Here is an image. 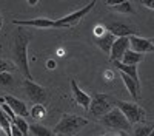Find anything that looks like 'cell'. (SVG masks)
Wrapping results in <instances>:
<instances>
[{
  "instance_id": "4dcf8cb0",
  "label": "cell",
  "mask_w": 154,
  "mask_h": 136,
  "mask_svg": "<svg viewBox=\"0 0 154 136\" xmlns=\"http://www.w3.org/2000/svg\"><path fill=\"white\" fill-rule=\"evenodd\" d=\"M2 25H3V19H2V14H0V28H2Z\"/></svg>"
},
{
  "instance_id": "e0dca14e",
  "label": "cell",
  "mask_w": 154,
  "mask_h": 136,
  "mask_svg": "<svg viewBox=\"0 0 154 136\" xmlns=\"http://www.w3.org/2000/svg\"><path fill=\"white\" fill-rule=\"evenodd\" d=\"M142 60H143V54L142 53H137V51H133V49H128L120 62H123V64H126V65H137Z\"/></svg>"
},
{
  "instance_id": "277c9868",
  "label": "cell",
  "mask_w": 154,
  "mask_h": 136,
  "mask_svg": "<svg viewBox=\"0 0 154 136\" xmlns=\"http://www.w3.org/2000/svg\"><path fill=\"white\" fill-rule=\"evenodd\" d=\"M114 105L117 107L122 113L125 115V118L130 121L131 124H137L142 122L145 118V110L137 105L136 102H126V101H116Z\"/></svg>"
},
{
  "instance_id": "4316f807",
  "label": "cell",
  "mask_w": 154,
  "mask_h": 136,
  "mask_svg": "<svg viewBox=\"0 0 154 136\" xmlns=\"http://www.w3.org/2000/svg\"><path fill=\"white\" fill-rule=\"evenodd\" d=\"M123 2H125V0H106V5L111 6V8H114V6H117V5H120Z\"/></svg>"
},
{
  "instance_id": "ba28073f",
  "label": "cell",
  "mask_w": 154,
  "mask_h": 136,
  "mask_svg": "<svg viewBox=\"0 0 154 136\" xmlns=\"http://www.w3.org/2000/svg\"><path fill=\"white\" fill-rule=\"evenodd\" d=\"M130 49V37H117L116 42L112 43L111 53H109V59L112 62L116 60H122V57L125 56V53Z\"/></svg>"
},
{
  "instance_id": "5b68a950",
  "label": "cell",
  "mask_w": 154,
  "mask_h": 136,
  "mask_svg": "<svg viewBox=\"0 0 154 136\" xmlns=\"http://www.w3.org/2000/svg\"><path fill=\"white\" fill-rule=\"evenodd\" d=\"M96 5V0H91L86 6L80 8V9H77L74 12H71V14L65 16V17H62L59 20H56V28H69V27H74L75 23H79L89 11H91Z\"/></svg>"
},
{
  "instance_id": "ac0fdd59",
  "label": "cell",
  "mask_w": 154,
  "mask_h": 136,
  "mask_svg": "<svg viewBox=\"0 0 154 136\" xmlns=\"http://www.w3.org/2000/svg\"><path fill=\"white\" fill-rule=\"evenodd\" d=\"M29 134L32 136H56L54 130H49L48 127L42 125V124H31L29 125Z\"/></svg>"
},
{
  "instance_id": "e575fe53",
  "label": "cell",
  "mask_w": 154,
  "mask_h": 136,
  "mask_svg": "<svg viewBox=\"0 0 154 136\" xmlns=\"http://www.w3.org/2000/svg\"><path fill=\"white\" fill-rule=\"evenodd\" d=\"M0 134H2V128H0Z\"/></svg>"
},
{
  "instance_id": "ffe728a7",
  "label": "cell",
  "mask_w": 154,
  "mask_h": 136,
  "mask_svg": "<svg viewBox=\"0 0 154 136\" xmlns=\"http://www.w3.org/2000/svg\"><path fill=\"white\" fill-rule=\"evenodd\" d=\"M29 115H31L34 119H42V118H45V115H46V107L42 105V104H35V105L31 108Z\"/></svg>"
},
{
  "instance_id": "30bf717a",
  "label": "cell",
  "mask_w": 154,
  "mask_h": 136,
  "mask_svg": "<svg viewBox=\"0 0 154 136\" xmlns=\"http://www.w3.org/2000/svg\"><path fill=\"white\" fill-rule=\"evenodd\" d=\"M14 25H20V27H34V28H56V20L51 19H45V17H37V19H31V20H14Z\"/></svg>"
},
{
  "instance_id": "603a6c76",
  "label": "cell",
  "mask_w": 154,
  "mask_h": 136,
  "mask_svg": "<svg viewBox=\"0 0 154 136\" xmlns=\"http://www.w3.org/2000/svg\"><path fill=\"white\" fill-rule=\"evenodd\" d=\"M112 9L117 11V12H123V14H131V12H134L133 5L128 2V0H125L123 3H120V5H117V6H114Z\"/></svg>"
},
{
  "instance_id": "9a60e30c",
  "label": "cell",
  "mask_w": 154,
  "mask_h": 136,
  "mask_svg": "<svg viewBox=\"0 0 154 136\" xmlns=\"http://www.w3.org/2000/svg\"><path fill=\"white\" fill-rule=\"evenodd\" d=\"M116 39H117V37H116L114 34H111L109 31H106L103 36L97 37V43H99V48H100L103 53L109 54V53H111V48H112V43L116 42Z\"/></svg>"
},
{
  "instance_id": "d6a6232c",
  "label": "cell",
  "mask_w": 154,
  "mask_h": 136,
  "mask_svg": "<svg viewBox=\"0 0 154 136\" xmlns=\"http://www.w3.org/2000/svg\"><path fill=\"white\" fill-rule=\"evenodd\" d=\"M149 136H154V128L151 130V133H149Z\"/></svg>"
},
{
  "instance_id": "f1b7e54d",
  "label": "cell",
  "mask_w": 154,
  "mask_h": 136,
  "mask_svg": "<svg viewBox=\"0 0 154 136\" xmlns=\"http://www.w3.org/2000/svg\"><path fill=\"white\" fill-rule=\"evenodd\" d=\"M26 2H28V3L32 6V5H35V3H37V0H26Z\"/></svg>"
},
{
  "instance_id": "7402d4cb",
  "label": "cell",
  "mask_w": 154,
  "mask_h": 136,
  "mask_svg": "<svg viewBox=\"0 0 154 136\" xmlns=\"http://www.w3.org/2000/svg\"><path fill=\"white\" fill-rule=\"evenodd\" d=\"M14 84V77L9 71H5V73H0V85L2 87H12Z\"/></svg>"
},
{
  "instance_id": "4fadbf2b",
  "label": "cell",
  "mask_w": 154,
  "mask_h": 136,
  "mask_svg": "<svg viewBox=\"0 0 154 136\" xmlns=\"http://www.w3.org/2000/svg\"><path fill=\"white\" fill-rule=\"evenodd\" d=\"M3 99H5V102L12 108V111H14L17 116H22V118H28L29 116V110H28L26 104H25L23 101H20V99H17L14 96H9V94L5 96Z\"/></svg>"
},
{
  "instance_id": "52a82bcc",
  "label": "cell",
  "mask_w": 154,
  "mask_h": 136,
  "mask_svg": "<svg viewBox=\"0 0 154 136\" xmlns=\"http://www.w3.org/2000/svg\"><path fill=\"white\" fill-rule=\"evenodd\" d=\"M23 90H25V94L28 96V99L32 101L34 104H43L46 101V91H45V88L40 87L38 84L32 82V79H25Z\"/></svg>"
},
{
  "instance_id": "6da1fadb",
  "label": "cell",
  "mask_w": 154,
  "mask_h": 136,
  "mask_svg": "<svg viewBox=\"0 0 154 136\" xmlns=\"http://www.w3.org/2000/svg\"><path fill=\"white\" fill-rule=\"evenodd\" d=\"M29 34L20 31L14 40V48H12V57H14V64L20 70L26 79H32L29 65H28V42H29Z\"/></svg>"
},
{
  "instance_id": "1f68e13d",
  "label": "cell",
  "mask_w": 154,
  "mask_h": 136,
  "mask_svg": "<svg viewBox=\"0 0 154 136\" xmlns=\"http://www.w3.org/2000/svg\"><path fill=\"white\" fill-rule=\"evenodd\" d=\"M103 136H119V133L117 134H103Z\"/></svg>"
},
{
  "instance_id": "8992f818",
  "label": "cell",
  "mask_w": 154,
  "mask_h": 136,
  "mask_svg": "<svg viewBox=\"0 0 154 136\" xmlns=\"http://www.w3.org/2000/svg\"><path fill=\"white\" fill-rule=\"evenodd\" d=\"M114 107L111 105V97L109 96H105V94H94L91 97V105H89V111L97 116V118H102L103 115H106L109 110H112Z\"/></svg>"
},
{
  "instance_id": "44dd1931",
  "label": "cell",
  "mask_w": 154,
  "mask_h": 136,
  "mask_svg": "<svg viewBox=\"0 0 154 136\" xmlns=\"http://www.w3.org/2000/svg\"><path fill=\"white\" fill-rule=\"evenodd\" d=\"M14 124L19 127V130L23 133V136H28V134H29V124L26 122V119H25V118H22V116H16Z\"/></svg>"
},
{
  "instance_id": "d4e9b609",
  "label": "cell",
  "mask_w": 154,
  "mask_h": 136,
  "mask_svg": "<svg viewBox=\"0 0 154 136\" xmlns=\"http://www.w3.org/2000/svg\"><path fill=\"white\" fill-rule=\"evenodd\" d=\"M11 134H12V136H23V133L19 130V127L16 125L14 122L11 124Z\"/></svg>"
},
{
  "instance_id": "f546056e",
  "label": "cell",
  "mask_w": 154,
  "mask_h": 136,
  "mask_svg": "<svg viewBox=\"0 0 154 136\" xmlns=\"http://www.w3.org/2000/svg\"><path fill=\"white\" fill-rule=\"evenodd\" d=\"M119 136H128V131H119Z\"/></svg>"
},
{
  "instance_id": "cb8c5ba5",
  "label": "cell",
  "mask_w": 154,
  "mask_h": 136,
  "mask_svg": "<svg viewBox=\"0 0 154 136\" xmlns=\"http://www.w3.org/2000/svg\"><path fill=\"white\" fill-rule=\"evenodd\" d=\"M14 68H12V64L8 60H3L0 59V73H5V71H12Z\"/></svg>"
},
{
  "instance_id": "d6986e66",
  "label": "cell",
  "mask_w": 154,
  "mask_h": 136,
  "mask_svg": "<svg viewBox=\"0 0 154 136\" xmlns=\"http://www.w3.org/2000/svg\"><path fill=\"white\" fill-rule=\"evenodd\" d=\"M152 128H154V125H151V124H139L133 130L131 136H149Z\"/></svg>"
},
{
  "instance_id": "83f0119b",
  "label": "cell",
  "mask_w": 154,
  "mask_h": 136,
  "mask_svg": "<svg viewBox=\"0 0 154 136\" xmlns=\"http://www.w3.org/2000/svg\"><path fill=\"white\" fill-rule=\"evenodd\" d=\"M142 5L148 9H154V0H142Z\"/></svg>"
},
{
  "instance_id": "5bb4252c",
  "label": "cell",
  "mask_w": 154,
  "mask_h": 136,
  "mask_svg": "<svg viewBox=\"0 0 154 136\" xmlns=\"http://www.w3.org/2000/svg\"><path fill=\"white\" fill-rule=\"evenodd\" d=\"M114 64V67L119 70V73H125V74H128L137 85H139V88H140V81H139V71H137V65H126V64H123V62H120V60H116V62H112Z\"/></svg>"
},
{
  "instance_id": "2e32d148",
  "label": "cell",
  "mask_w": 154,
  "mask_h": 136,
  "mask_svg": "<svg viewBox=\"0 0 154 136\" xmlns=\"http://www.w3.org/2000/svg\"><path fill=\"white\" fill-rule=\"evenodd\" d=\"M120 77H122V81H123V84H125V87H126V90L130 91V94L133 96V99H139V93H140V88H139V85L128 76V74H125V73H120Z\"/></svg>"
},
{
  "instance_id": "7c38bea8",
  "label": "cell",
  "mask_w": 154,
  "mask_h": 136,
  "mask_svg": "<svg viewBox=\"0 0 154 136\" xmlns=\"http://www.w3.org/2000/svg\"><path fill=\"white\" fill-rule=\"evenodd\" d=\"M105 28H106V31H109L116 37H130L134 34L133 28H130L123 22H109V23H106Z\"/></svg>"
},
{
  "instance_id": "8fae6325",
  "label": "cell",
  "mask_w": 154,
  "mask_h": 136,
  "mask_svg": "<svg viewBox=\"0 0 154 136\" xmlns=\"http://www.w3.org/2000/svg\"><path fill=\"white\" fill-rule=\"evenodd\" d=\"M71 90H72V96H74V101L79 104L82 108L85 110H89V105H91V96L86 94L79 85H77V82L72 79L71 81Z\"/></svg>"
},
{
  "instance_id": "d590c367",
  "label": "cell",
  "mask_w": 154,
  "mask_h": 136,
  "mask_svg": "<svg viewBox=\"0 0 154 136\" xmlns=\"http://www.w3.org/2000/svg\"><path fill=\"white\" fill-rule=\"evenodd\" d=\"M56 136H59V134H56Z\"/></svg>"
},
{
  "instance_id": "3957f363",
  "label": "cell",
  "mask_w": 154,
  "mask_h": 136,
  "mask_svg": "<svg viewBox=\"0 0 154 136\" xmlns=\"http://www.w3.org/2000/svg\"><path fill=\"white\" fill-rule=\"evenodd\" d=\"M100 124H102V125H105L106 128L117 130V131H130L131 125H133V124L125 118V115L117 107H114L112 110L108 111L106 115L102 116L100 118Z\"/></svg>"
},
{
  "instance_id": "836d02e7",
  "label": "cell",
  "mask_w": 154,
  "mask_h": 136,
  "mask_svg": "<svg viewBox=\"0 0 154 136\" xmlns=\"http://www.w3.org/2000/svg\"><path fill=\"white\" fill-rule=\"evenodd\" d=\"M151 43H152V45H154V39H152V40H151Z\"/></svg>"
},
{
  "instance_id": "7a4b0ae2",
  "label": "cell",
  "mask_w": 154,
  "mask_h": 136,
  "mask_svg": "<svg viewBox=\"0 0 154 136\" xmlns=\"http://www.w3.org/2000/svg\"><path fill=\"white\" fill-rule=\"evenodd\" d=\"M85 125H88V121L82 116H77V115H68L65 113L60 121L56 124L54 127V133L59 136H74L79 133Z\"/></svg>"
},
{
  "instance_id": "484cf974",
  "label": "cell",
  "mask_w": 154,
  "mask_h": 136,
  "mask_svg": "<svg viewBox=\"0 0 154 136\" xmlns=\"http://www.w3.org/2000/svg\"><path fill=\"white\" fill-rule=\"evenodd\" d=\"M94 33H96V36H97V37H100V36H103V34L106 33V28H105V27H102V25H97Z\"/></svg>"
},
{
  "instance_id": "9c48e42d",
  "label": "cell",
  "mask_w": 154,
  "mask_h": 136,
  "mask_svg": "<svg viewBox=\"0 0 154 136\" xmlns=\"http://www.w3.org/2000/svg\"><path fill=\"white\" fill-rule=\"evenodd\" d=\"M130 49L145 54V53L154 51V45L151 43V40L143 39V37H137L136 34H133L130 36Z\"/></svg>"
}]
</instances>
